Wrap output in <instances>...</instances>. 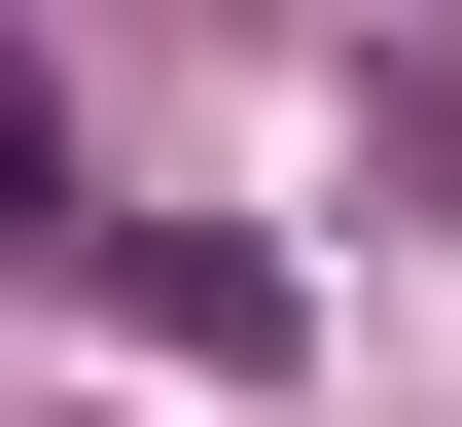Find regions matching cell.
<instances>
[{
	"label": "cell",
	"mask_w": 462,
	"mask_h": 427,
	"mask_svg": "<svg viewBox=\"0 0 462 427\" xmlns=\"http://www.w3.org/2000/svg\"><path fill=\"white\" fill-rule=\"evenodd\" d=\"M0 249H71V107H36V71H0Z\"/></svg>",
	"instance_id": "obj_1"
}]
</instances>
